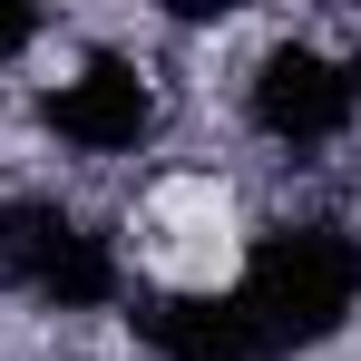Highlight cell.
<instances>
[{"label":"cell","instance_id":"7","mask_svg":"<svg viewBox=\"0 0 361 361\" xmlns=\"http://www.w3.org/2000/svg\"><path fill=\"white\" fill-rule=\"evenodd\" d=\"M352 88H361V68H352Z\"/></svg>","mask_w":361,"mask_h":361},{"label":"cell","instance_id":"3","mask_svg":"<svg viewBox=\"0 0 361 361\" xmlns=\"http://www.w3.org/2000/svg\"><path fill=\"white\" fill-rule=\"evenodd\" d=\"M244 118H254V137L312 157V147H332V137L361 118V88H352V68L332 59V49L283 39V49H264L254 78H244Z\"/></svg>","mask_w":361,"mask_h":361},{"label":"cell","instance_id":"4","mask_svg":"<svg viewBox=\"0 0 361 361\" xmlns=\"http://www.w3.org/2000/svg\"><path fill=\"white\" fill-rule=\"evenodd\" d=\"M39 127L78 147V157H137L147 137H157V88H147V68L118 59V49H98V59H78L59 88H39Z\"/></svg>","mask_w":361,"mask_h":361},{"label":"cell","instance_id":"5","mask_svg":"<svg viewBox=\"0 0 361 361\" xmlns=\"http://www.w3.org/2000/svg\"><path fill=\"white\" fill-rule=\"evenodd\" d=\"M127 322L157 361H274L235 293H137Z\"/></svg>","mask_w":361,"mask_h":361},{"label":"cell","instance_id":"1","mask_svg":"<svg viewBox=\"0 0 361 361\" xmlns=\"http://www.w3.org/2000/svg\"><path fill=\"white\" fill-rule=\"evenodd\" d=\"M235 302H244V322L264 332L274 361L332 342L361 312V235H342V225H274V235L244 254Z\"/></svg>","mask_w":361,"mask_h":361},{"label":"cell","instance_id":"2","mask_svg":"<svg viewBox=\"0 0 361 361\" xmlns=\"http://www.w3.org/2000/svg\"><path fill=\"white\" fill-rule=\"evenodd\" d=\"M0 283L49 312H98L118 302V244L59 195H10L0 205Z\"/></svg>","mask_w":361,"mask_h":361},{"label":"cell","instance_id":"6","mask_svg":"<svg viewBox=\"0 0 361 361\" xmlns=\"http://www.w3.org/2000/svg\"><path fill=\"white\" fill-rule=\"evenodd\" d=\"M39 30H49L39 10H0V59H20V49H39Z\"/></svg>","mask_w":361,"mask_h":361}]
</instances>
